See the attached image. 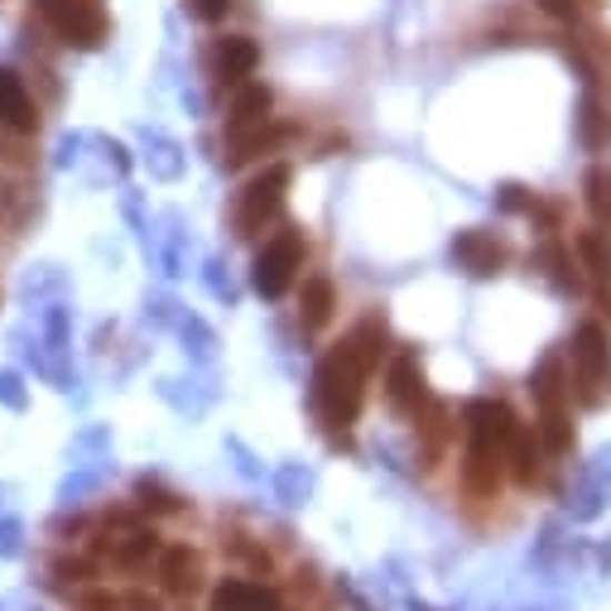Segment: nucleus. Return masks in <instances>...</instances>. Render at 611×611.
<instances>
[{
    "instance_id": "1",
    "label": "nucleus",
    "mask_w": 611,
    "mask_h": 611,
    "mask_svg": "<svg viewBox=\"0 0 611 611\" xmlns=\"http://www.w3.org/2000/svg\"><path fill=\"white\" fill-rule=\"evenodd\" d=\"M385 352V323L367 318L352 338H342L313 371V410L318 424L332 433V443H347V429L357 424L361 400H367V375L381 367Z\"/></svg>"
},
{
    "instance_id": "2",
    "label": "nucleus",
    "mask_w": 611,
    "mask_h": 611,
    "mask_svg": "<svg viewBox=\"0 0 611 611\" xmlns=\"http://www.w3.org/2000/svg\"><path fill=\"white\" fill-rule=\"evenodd\" d=\"M569 357H573V390H578V404L583 410H598L611 395V338L602 323H583L569 342Z\"/></svg>"
},
{
    "instance_id": "3",
    "label": "nucleus",
    "mask_w": 611,
    "mask_h": 611,
    "mask_svg": "<svg viewBox=\"0 0 611 611\" xmlns=\"http://www.w3.org/2000/svg\"><path fill=\"white\" fill-rule=\"evenodd\" d=\"M284 193H289V164H266L256 173L251 183L241 188V198H237V237H260L274 217L284 212Z\"/></svg>"
},
{
    "instance_id": "4",
    "label": "nucleus",
    "mask_w": 611,
    "mask_h": 611,
    "mask_svg": "<svg viewBox=\"0 0 611 611\" xmlns=\"http://www.w3.org/2000/svg\"><path fill=\"white\" fill-rule=\"evenodd\" d=\"M299 266H303V231L280 227L266 246H260V256H256V266H251V284H256V294L280 299L284 289L294 284Z\"/></svg>"
},
{
    "instance_id": "5",
    "label": "nucleus",
    "mask_w": 611,
    "mask_h": 611,
    "mask_svg": "<svg viewBox=\"0 0 611 611\" xmlns=\"http://www.w3.org/2000/svg\"><path fill=\"white\" fill-rule=\"evenodd\" d=\"M39 10L53 34L72 43V49H97L107 39V10H101V0H39Z\"/></svg>"
},
{
    "instance_id": "6",
    "label": "nucleus",
    "mask_w": 611,
    "mask_h": 611,
    "mask_svg": "<svg viewBox=\"0 0 611 611\" xmlns=\"http://www.w3.org/2000/svg\"><path fill=\"white\" fill-rule=\"evenodd\" d=\"M462 429H468V443H487V448H511L515 439V414H511V404L505 400H468L462 404Z\"/></svg>"
},
{
    "instance_id": "7",
    "label": "nucleus",
    "mask_w": 611,
    "mask_h": 611,
    "mask_svg": "<svg viewBox=\"0 0 611 611\" xmlns=\"http://www.w3.org/2000/svg\"><path fill=\"white\" fill-rule=\"evenodd\" d=\"M453 260L472 274V280H491V274L505 270L511 251H505L501 237H491V231H482V227H468V231H458L453 237Z\"/></svg>"
},
{
    "instance_id": "8",
    "label": "nucleus",
    "mask_w": 611,
    "mask_h": 611,
    "mask_svg": "<svg viewBox=\"0 0 611 611\" xmlns=\"http://www.w3.org/2000/svg\"><path fill=\"white\" fill-rule=\"evenodd\" d=\"M385 400H390V410L404 414V419H414L419 410H424L429 390H424V367H419V352H400L395 361H390Z\"/></svg>"
},
{
    "instance_id": "9",
    "label": "nucleus",
    "mask_w": 611,
    "mask_h": 611,
    "mask_svg": "<svg viewBox=\"0 0 611 611\" xmlns=\"http://www.w3.org/2000/svg\"><path fill=\"white\" fill-rule=\"evenodd\" d=\"M256 63H260V49H256V39H246V34L217 39L212 53H208V72L217 82H227V87H241L256 72Z\"/></svg>"
},
{
    "instance_id": "10",
    "label": "nucleus",
    "mask_w": 611,
    "mask_h": 611,
    "mask_svg": "<svg viewBox=\"0 0 611 611\" xmlns=\"http://www.w3.org/2000/svg\"><path fill=\"white\" fill-rule=\"evenodd\" d=\"M501 468H505L501 448L468 443V453H462V491H468L472 501H491L501 491Z\"/></svg>"
},
{
    "instance_id": "11",
    "label": "nucleus",
    "mask_w": 611,
    "mask_h": 611,
    "mask_svg": "<svg viewBox=\"0 0 611 611\" xmlns=\"http://www.w3.org/2000/svg\"><path fill=\"white\" fill-rule=\"evenodd\" d=\"M294 130L289 126H270V121H256V126H231L227 130V169H241L251 159L270 154L274 144H284Z\"/></svg>"
},
{
    "instance_id": "12",
    "label": "nucleus",
    "mask_w": 611,
    "mask_h": 611,
    "mask_svg": "<svg viewBox=\"0 0 611 611\" xmlns=\"http://www.w3.org/2000/svg\"><path fill=\"white\" fill-rule=\"evenodd\" d=\"M578 260H583V270H588V289H592V299H598V309L611 313V241L602 231H583V237H578Z\"/></svg>"
},
{
    "instance_id": "13",
    "label": "nucleus",
    "mask_w": 611,
    "mask_h": 611,
    "mask_svg": "<svg viewBox=\"0 0 611 611\" xmlns=\"http://www.w3.org/2000/svg\"><path fill=\"white\" fill-rule=\"evenodd\" d=\"M607 501H611V448L592 458V468L583 472V482H578V491H573V515L598 520L607 511Z\"/></svg>"
},
{
    "instance_id": "14",
    "label": "nucleus",
    "mask_w": 611,
    "mask_h": 611,
    "mask_svg": "<svg viewBox=\"0 0 611 611\" xmlns=\"http://www.w3.org/2000/svg\"><path fill=\"white\" fill-rule=\"evenodd\" d=\"M530 395L540 410H569V395H573V375L563 371V357L549 352L540 367L530 375Z\"/></svg>"
},
{
    "instance_id": "15",
    "label": "nucleus",
    "mask_w": 611,
    "mask_h": 611,
    "mask_svg": "<svg viewBox=\"0 0 611 611\" xmlns=\"http://www.w3.org/2000/svg\"><path fill=\"white\" fill-rule=\"evenodd\" d=\"M34 126H39V111H34V101H29L24 82L14 78L10 68H0V130H20V136H29Z\"/></svg>"
},
{
    "instance_id": "16",
    "label": "nucleus",
    "mask_w": 611,
    "mask_h": 611,
    "mask_svg": "<svg viewBox=\"0 0 611 611\" xmlns=\"http://www.w3.org/2000/svg\"><path fill=\"white\" fill-rule=\"evenodd\" d=\"M419 424V439H424V448H419V468H433L439 462V453L448 448V439H453V424H448V404L443 400H424V410L414 414Z\"/></svg>"
},
{
    "instance_id": "17",
    "label": "nucleus",
    "mask_w": 611,
    "mask_h": 611,
    "mask_svg": "<svg viewBox=\"0 0 611 611\" xmlns=\"http://www.w3.org/2000/svg\"><path fill=\"white\" fill-rule=\"evenodd\" d=\"M198 578H202V563L193 549L173 544L159 554V583H164V592H173V598H188V592L198 588Z\"/></svg>"
},
{
    "instance_id": "18",
    "label": "nucleus",
    "mask_w": 611,
    "mask_h": 611,
    "mask_svg": "<svg viewBox=\"0 0 611 611\" xmlns=\"http://www.w3.org/2000/svg\"><path fill=\"white\" fill-rule=\"evenodd\" d=\"M505 462H511V477H515L520 487H534V482H540V472H544L540 433L520 424V429H515V439H511V448H505Z\"/></svg>"
},
{
    "instance_id": "19",
    "label": "nucleus",
    "mask_w": 611,
    "mask_h": 611,
    "mask_svg": "<svg viewBox=\"0 0 611 611\" xmlns=\"http://www.w3.org/2000/svg\"><path fill=\"white\" fill-rule=\"evenodd\" d=\"M332 309H338V294H332V280L328 274H313L303 280V294H299V323L309 332H323L332 323Z\"/></svg>"
},
{
    "instance_id": "20",
    "label": "nucleus",
    "mask_w": 611,
    "mask_h": 611,
    "mask_svg": "<svg viewBox=\"0 0 611 611\" xmlns=\"http://www.w3.org/2000/svg\"><path fill=\"white\" fill-rule=\"evenodd\" d=\"M270 87L266 82H241L237 92H231V111H227V130L231 126H256V121H270Z\"/></svg>"
},
{
    "instance_id": "21",
    "label": "nucleus",
    "mask_w": 611,
    "mask_h": 611,
    "mask_svg": "<svg viewBox=\"0 0 611 611\" xmlns=\"http://www.w3.org/2000/svg\"><path fill=\"white\" fill-rule=\"evenodd\" d=\"M212 611H274V592L246 583V578H227L212 592Z\"/></svg>"
},
{
    "instance_id": "22",
    "label": "nucleus",
    "mask_w": 611,
    "mask_h": 611,
    "mask_svg": "<svg viewBox=\"0 0 611 611\" xmlns=\"http://www.w3.org/2000/svg\"><path fill=\"white\" fill-rule=\"evenodd\" d=\"M578 136H583V144H588L592 154L611 150V111L602 107L598 92L583 97V111H578Z\"/></svg>"
},
{
    "instance_id": "23",
    "label": "nucleus",
    "mask_w": 611,
    "mask_h": 611,
    "mask_svg": "<svg viewBox=\"0 0 611 611\" xmlns=\"http://www.w3.org/2000/svg\"><path fill=\"white\" fill-rule=\"evenodd\" d=\"M154 554H159V534L154 530H140L136 525V530H126L121 540H111V559L121 563V569H130V573L144 569Z\"/></svg>"
},
{
    "instance_id": "24",
    "label": "nucleus",
    "mask_w": 611,
    "mask_h": 611,
    "mask_svg": "<svg viewBox=\"0 0 611 611\" xmlns=\"http://www.w3.org/2000/svg\"><path fill=\"white\" fill-rule=\"evenodd\" d=\"M534 433H540V448L549 458H569L573 453V419H569V410H540Z\"/></svg>"
},
{
    "instance_id": "25",
    "label": "nucleus",
    "mask_w": 611,
    "mask_h": 611,
    "mask_svg": "<svg viewBox=\"0 0 611 611\" xmlns=\"http://www.w3.org/2000/svg\"><path fill=\"white\" fill-rule=\"evenodd\" d=\"M534 266H544L549 284H554L559 294H573V289H578V274H573V256H569V246L544 241V246H540V256H534Z\"/></svg>"
},
{
    "instance_id": "26",
    "label": "nucleus",
    "mask_w": 611,
    "mask_h": 611,
    "mask_svg": "<svg viewBox=\"0 0 611 611\" xmlns=\"http://www.w3.org/2000/svg\"><path fill=\"white\" fill-rule=\"evenodd\" d=\"M583 198H588V212L607 227V222H611V164H592V169H588Z\"/></svg>"
},
{
    "instance_id": "27",
    "label": "nucleus",
    "mask_w": 611,
    "mask_h": 611,
    "mask_svg": "<svg viewBox=\"0 0 611 611\" xmlns=\"http://www.w3.org/2000/svg\"><path fill=\"white\" fill-rule=\"evenodd\" d=\"M497 208L501 212H530L534 208V193H530V188H520V183H501L497 188Z\"/></svg>"
},
{
    "instance_id": "28",
    "label": "nucleus",
    "mask_w": 611,
    "mask_h": 611,
    "mask_svg": "<svg viewBox=\"0 0 611 611\" xmlns=\"http://www.w3.org/2000/svg\"><path fill=\"white\" fill-rule=\"evenodd\" d=\"M140 505H150V511H179V497H169L164 487H154V482H140Z\"/></svg>"
},
{
    "instance_id": "29",
    "label": "nucleus",
    "mask_w": 611,
    "mask_h": 611,
    "mask_svg": "<svg viewBox=\"0 0 611 611\" xmlns=\"http://www.w3.org/2000/svg\"><path fill=\"white\" fill-rule=\"evenodd\" d=\"M183 6L193 10L202 24H217V20H222V14L231 10V0H183Z\"/></svg>"
},
{
    "instance_id": "30",
    "label": "nucleus",
    "mask_w": 611,
    "mask_h": 611,
    "mask_svg": "<svg viewBox=\"0 0 611 611\" xmlns=\"http://www.w3.org/2000/svg\"><path fill=\"white\" fill-rule=\"evenodd\" d=\"M549 20H578V10H583V0H534Z\"/></svg>"
},
{
    "instance_id": "31",
    "label": "nucleus",
    "mask_w": 611,
    "mask_h": 611,
    "mask_svg": "<svg viewBox=\"0 0 611 611\" xmlns=\"http://www.w3.org/2000/svg\"><path fill=\"white\" fill-rule=\"evenodd\" d=\"M0 400H6V404H14V410H20V404H24V395H20V381H14L10 371L0 375Z\"/></svg>"
},
{
    "instance_id": "32",
    "label": "nucleus",
    "mask_w": 611,
    "mask_h": 611,
    "mask_svg": "<svg viewBox=\"0 0 611 611\" xmlns=\"http://www.w3.org/2000/svg\"><path fill=\"white\" fill-rule=\"evenodd\" d=\"M121 607H126V611H159V602H154V598H144V592H130V598H126Z\"/></svg>"
}]
</instances>
